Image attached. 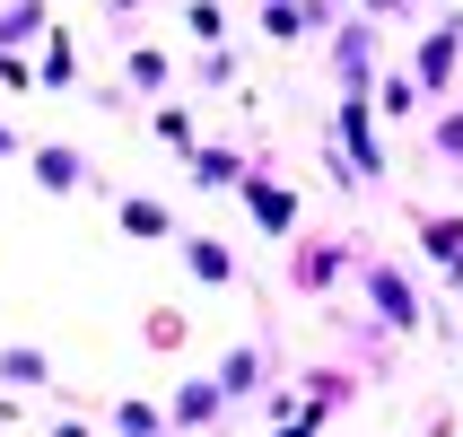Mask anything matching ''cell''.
I'll use <instances>...</instances> for the list:
<instances>
[{"label": "cell", "instance_id": "cell-1", "mask_svg": "<svg viewBox=\"0 0 463 437\" xmlns=\"http://www.w3.org/2000/svg\"><path fill=\"white\" fill-rule=\"evenodd\" d=\"M367 298H376V315H385L393 333H411V324H420V298H411V280H402V271H385V262L367 271Z\"/></svg>", "mask_w": 463, "mask_h": 437}, {"label": "cell", "instance_id": "cell-2", "mask_svg": "<svg viewBox=\"0 0 463 437\" xmlns=\"http://www.w3.org/2000/svg\"><path fill=\"white\" fill-rule=\"evenodd\" d=\"M420 236H429V262L446 280H463V219H420Z\"/></svg>", "mask_w": 463, "mask_h": 437}, {"label": "cell", "instance_id": "cell-3", "mask_svg": "<svg viewBox=\"0 0 463 437\" xmlns=\"http://www.w3.org/2000/svg\"><path fill=\"white\" fill-rule=\"evenodd\" d=\"M455 35H463V18H446L438 35H429V52H420V88H446V79H455Z\"/></svg>", "mask_w": 463, "mask_h": 437}, {"label": "cell", "instance_id": "cell-4", "mask_svg": "<svg viewBox=\"0 0 463 437\" xmlns=\"http://www.w3.org/2000/svg\"><path fill=\"white\" fill-rule=\"evenodd\" d=\"M35 184H44V193H79V184H88L79 149H35Z\"/></svg>", "mask_w": 463, "mask_h": 437}, {"label": "cell", "instance_id": "cell-5", "mask_svg": "<svg viewBox=\"0 0 463 437\" xmlns=\"http://www.w3.org/2000/svg\"><path fill=\"white\" fill-rule=\"evenodd\" d=\"M245 202H254V219H262L271 236H288V219H298V202H288V193H271V184L245 176Z\"/></svg>", "mask_w": 463, "mask_h": 437}, {"label": "cell", "instance_id": "cell-6", "mask_svg": "<svg viewBox=\"0 0 463 437\" xmlns=\"http://www.w3.org/2000/svg\"><path fill=\"white\" fill-rule=\"evenodd\" d=\"M254 385H262V350H236V359L219 367V394H228V403H245Z\"/></svg>", "mask_w": 463, "mask_h": 437}, {"label": "cell", "instance_id": "cell-7", "mask_svg": "<svg viewBox=\"0 0 463 437\" xmlns=\"http://www.w3.org/2000/svg\"><path fill=\"white\" fill-rule=\"evenodd\" d=\"M333 71L350 79V88H359V79H367V26H350V35H341V44H333Z\"/></svg>", "mask_w": 463, "mask_h": 437}, {"label": "cell", "instance_id": "cell-8", "mask_svg": "<svg viewBox=\"0 0 463 437\" xmlns=\"http://www.w3.org/2000/svg\"><path fill=\"white\" fill-rule=\"evenodd\" d=\"M184 254H193V271H202V280H228V271H236V262H228V245H219V236H193Z\"/></svg>", "mask_w": 463, "mask_h": 437}, {"label": "cell", "instance_id": "cell-9", "mask_svg": "<svg viewBox=\"0 0 463 437\" xmlns=\"http://www.w3.org/2000/svg\"><path fill=\"white\" fill-rule=\"evenodd\" d=\"M219 403H228V394H219V385H193V394H184V403H175V429H202V420L219 412Z\"/></svg>", "mask_w": 463, "mask_h": 437}, {"label": "cell", "instance_id": "cell-10", "mask_svg": "<svg viewBox=\"0 0 463 437\" xmlns=\"http://www.w3.org/2000/svg\"><path fill=\"white\" fill-rule=\"evenodd\" d=\"M123 228H131V236H166V228H175V219H166V210H157V202H123Z\"/></svg>", "mask_w": 463, "mask_h": 437}, {"label": "cell", "instance_id": "cell-11", "mask_svg": "<svg viewBox=\"0 0 463 437\" xmlns=\"http://www.w3.org/2000/svg\"><path fill=\"white\" fill-rule=\"evenodd\" d=\"M157 140H166V149H193V114L166 105V114H157Z\"/></svg>", "mask_w": 463, "mask_h": 437}, {"label": "cell", "instance_id": "cell-12", "mask_svg": "<svg viewBox=\"0 0 463 437\" xmlns=\"http://www.w3.org/2000/svg\"><path fill=\"white\" fill-rule=\"evenodd\" d=\"M0 376H18V385H44V359H35V350H0Z\"/></svg>", "mask_w": 463, "mask_h": 437}, {"label": "cell", "instance_id": "cell-13", "mask_svg": "<svg viewBox=\"0 0 463 437\" xmlns=\"http://www.w3.org/2000/svg\"><path fill=\"white\" fill-rule=\"evenodd\" d=\"M341 271V254H298V289H324Z\"/></svg>", "mask_w": 463, "mask_h": 437}, {"label": "cell", "instance_id": "cell-14", "mask_svg": "<svg viewBox=\"0 0 463 437\" xmlns=\"http://www.w3.org/2000/svg\"><path fill=\"white\" fill-rule=\"evenodd\" d=\"M114 420H123V437H157V412H149V403H123Z\"/></svg>", "mask_w": 463, "mask_h": 437}, {"label": "cell", "instance_id": "cell-15", "mask_svg": "<svg viewBox=\"0 0 463 437\" xmlns=\"http://www.w3.org/2000/svg\"><path fill=\"white\" fill-rule=\"evenodd\" d=\"M202 184H236V157L228 149H202Z\"/></svg>", "mask_w": 463, "mask_h": 437}, {"label": "cell", "instance_id": "cell-16", "mask_svg": "<svg viewBox=\"0 0 463 437\" xmlns=\"http://www.w3.org/2000/svg\"><path fill=\"white\" fill-rule=\"evenodd\" d=\"M35 18H44L35 0H26V9H9V18H0V44H18V35H26V26H35Z\"/></svg>", "mask_w": 463, "mask_h": 437}, {"label": "cell", "instance_id": "cell-17", "mask_svg": "<svg viewBox=\"0 0 463 437\" xmlns=\"http://www.w3.org/2000/svg\"><path fill=\"white\" fill-rule=\"evenodd\" d=\"M438 149H446V157H463V114H455V123H438Z\"/></svg>", "mask_w": 463, "mask_h": 437}, {"label": "cell", "instance_id": "cell-18", "mask_svg": "<svg viewBox=\"0 0 463 437\" xmlns=\"http://www.w3.org/2000/svg\"><path fill=\"white\" fill-rule=\"evenodd\" d=\"M367 9H402V0H367Z\"/></svg>", "mask_w": 463, "mask_h": 437}]
</instances>
